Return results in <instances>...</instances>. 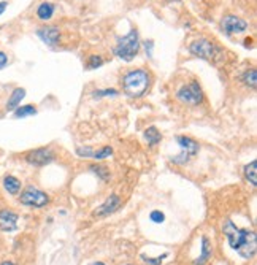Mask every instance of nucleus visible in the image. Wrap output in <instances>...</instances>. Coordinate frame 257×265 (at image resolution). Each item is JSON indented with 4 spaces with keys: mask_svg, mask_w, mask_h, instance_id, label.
<instances>
[{
    "mask_svg": "<svg viewBox=\"0 0 257 265\" xmlns=\"http://www.w3.org/2000/svg\"><path fill=\"white\" fill-rule=\"evenodd\" d=\"M176 141L179 144V148H181V154H178L176 157H171L173 164L183 165L199 152V143L189 138V136H176Z\"/></svg>",
    "mask_w": 257,
    "mask_h": 265,
    "instance_id": "4",
    "label": "nucleus"
},
{
    "mask_svg": "<svg viewBox=\"0 0 257 265\" xmlns=\"http://www.w3.org/2000/svg\"><path fill=\"white\" fill-rule=\"evenodd\" d=\"M37 35L45 41L46 45H49V46H54V45H57V41H59V37H61V32H59V29L57 27H41V29H38L37 30Z\"/></svg>",
    "mask_w": 257,
    "mask_h": 265,
    "instance_id": "12",
    "label": "nucleus"
},
{
    "mask_svg": "<svg viewBox=\"0 0 257 265\" xmlns=\"http://www.w3.org/2000/svg\"><path fill=\"white\" fill-rule=\"evenodd\" d=\"M3 186H5V189L10 192L11 195H16L19 191H21V181L18 178H14V176H11V175H8V176H5V179H3Z\"/></svg>",
    "mask_w": 257,
    "mask_h": 265,
    "instance_id": "15",
    "label": "nucleus"
},
{
    "mask_svg": "<svg viewBox=\"0 0 257 265\" xmlns=\"http://www.w3.org/2000/svg\"><path fill=\"white\" fill-rule=\"evenodd\" d=\"M33 115H37V108L33 105H24L14 110V118H27Z\"/></svg>",
    "mask_w": 257,
    "mask_h": 265,
    "instance_id": "19",
    "label": "nucleus"
},
{
    "mask_svg": "<svg viewBox=\"0 0 257 265\" xmlns=\"http://www.w3.org/2000/svg\"><path fill=\"white\" fill-rule=\"evenodd\" d=\"M211 258V242L207 237H202V256L194 261V265H205Z\"/></svg>",
    "mask_w": 257,
    "mask_h": 265,
    "instance_id": "14",
    "label": "nucleus"
},
{
    "mask_svg": "<svg viewBox=\"0 0 257 265\" xmlns=\"http://www.w3.org/2000/svg\"><path fill=\"white\" fill-rule=\"evenodd\" d=\"M6 6H8L6 2H0V14H3V11L6 10Z\"/></svg>",
    "mask_w": 257,
    "mask_h": 265,
    "instance_id": "27",
    "label": "nucleus"
},
{
    "mask_svg": "<svg viewBox=\"0 0 257 265\" xmlns=\"http://www.w3.org/2000/svg\"><path fill=\"white\" fill-rule=\"evenodd\" d=\"M18 215L11 210H0V230L11 232L18 227Z\"/></svg>",
    "mask_w": 257,
    "mask_h": 265,
    "instance_id": "10",
    "label": "nucleus"
},
{
    "mask_svg": "<svg viewBox=\"0 0 257 265\" xmlns=\"http://www.w3.org/2000/svg\"><path fill=\"white\" fill-rule=\"evenodd\" d=\"M124 92L130 97H141L149 88V75L138 68V70L128 72L123 78Z\"/></svg>",
    "mask_w": 257,
    "mask_h": 265,
    "instance_id": "2",
    "label": "nucleus"
},
{
    "mask_svg": "<svg viewBox=\"0 0 257 265\" xmlns=\"http://www.w3.org/2000/svg\"><path fill=\"white\" fill-rule=\"evenodd\" d=\"M189 51H191V54L200 57V59H205V61H213V59L218 56V48L214 46L211 41L205 40V38L194 41V43L189 46Z\"/></svg>",
    "mask_w": 257,
    "mask_h": 265,
    "instance_id": "6",
    "label": "nucleus"
},
{
    "mask_svg": "<svg viewBox=\"0 0 257 265\" xmlns=\"http://www.w3.org/2000/svg\"><path fill=\"white\" fill-rule=\"evenodd\" d=\"M243 83L246 86H251L253 89L257 86V72L256 70H250L243 75Z\"/></svg>",
    "mask_w": 257,
    "mask_h": 265,
    "instance_id": "20",
    "label": "nucleus"
},
{
    "mask_svg": "<svg viewBox=\"0 0 257 265\" xmlns=\"http://www.w3.org/2000/svg\"><path fill=\"white\" fill-rule=\"evenodd\" d=\"M119 205H121V199H119L118 195H111V197H108V199L105 200L104 205H100V207L96 210V213H94V216H97V218L108 216V215H111V213H115V211L119 208Z\"/></svg>",
    "mask_w": 257,
    "mask_h": 265,
    "instance_id": "11",
    "label": "nucleus"
},
{
    "mask_svg": "<svg viewBox=\"0 0 257 265\" xmlns=\"http://www.w3.org/2000/svg\"><path fill=\"white\" fill-rule=\"evenodd\" d=\"M144 138H146L148 144H151V146H156V144L162 140V135H160V132L156 129V127H148V129L144 131Z\"/></svg>",
    "mask_w": 257,
    "mask_h": 265,
    "instance_id": "17",
    "label": "nucleus"
},
{
    "mask_svg": "<svg viewBox=\"0 0 257 265\" xmlns=\"http://www.w3.org/2000/svg\"><path fill=\"white\" fill-rule=\"evenodd\" d=\"M0 265H16L14 262H10V261H5V262H2Z\"/></svg>",
    "mask_w": 257,
    "mask_h": 265,
    "instance_id": "28",
    "label": "nucleus"
},
{
    "mask_svg": "<svg viewBox=\"0 0 257 265\" xmlns=\"http://www.w3.org/2000/svg\"><path fill=\"white\" fill-rule=\"evenodd\" d=\"M178 99L189 105H199L203 100V91L199 86V83L192 81L191 84H187V86L178 91Z\"/></svg>",
    "mask_w": 257,
    "mask_h": 265,
    "instance_id": "7",
    "label": "nucleus"
},
{
    "mask_svg": "<svg viewBox=\"0 0 257 265\" xmlns=\"http://www.w3.org/2000/svg\"><path fill=\"white\" fill-rule=\"evenodd\" d=\"M25 160L35 167H43L54 160V152L49 148H38V149L27 152V154H25Z\"/></svg>",
    "mask_w": 257,
    "mask_h": 265,
    "instance_id": "8",
    "label": "nucleus"
},
{
    "mask_svg": "<svg viewBox=\"0 0 257 265\" xmlns=\"http://www.w3.org/2000/svg\"><path fill=\"white\" fill-rule=\"evenodd\" d=\"M245 176L253 186H257V160H253L245 167Z\"/></svg>",
    "mask_w": 257,
    "mask_h": 265,
    "instance_id": "18",
    "label": "nucleus"
},
{
    "mask_svg": "<svg viewBox=\"0 0 257 265\" xmlns=\"http://www.w3.org/2000/svg\"><path fill=\"white\" fill-rule=\"evenodd\" d=\"M167 258V254H162L160 258H156V259H151V258H146V256H141V259L146 262V264H149V265H160L162 264V261H164Z\"/></svg>",
    "mask_w": 257,
    "mask_h": 265,
    "instance_id": "22",
    "label": "nucleus"
},
{
    "mask_svg": "<svg viewBox=\"0 0 257 265\" xmlns=\"http://www.w3.org/2000/svg\"><path fill=\"white\" fill-rule=\"evenodd\" d=\"M222 29H224L229 35L242 33L248 29V22L242 18H237V16H226V18L222 19Z\"/></svg>",
    "mask_w": 257,
    "mask_h": 265,
    "instance_id": "9",
    "label": "nucleus"
},
{
    "mask_svg": "<svg viewBox=\"0 0 257 265\" xmlns=\"http://www.w3.org/2000/svg\"><path fill=\"white\" fill-rule=\"evenodd\" d=\"M19 202L22 205H25V207L41 208V207H45V205L49 202V197H48V194H45L43 191L37 189V187L29 186V187H25V189L22 191L21 197H19Z\"/></svg>",
    "mask_w": 257,
    "mask_h": 265,
    "instance_id": "5",
    "label": "nucleus"
},
{
    "mask_svg": "<svg viewBox=\"0 0 257 265\" xmlns=\"http://www.w3.org/2000/svg\"><path fill=\"white\" fill-rule=\"evenodd\" d=\"M91 265H105L104 262H94V264H91Z\"/></svg>",
    "mask_w": 257,
    "mask_h": 265,
    "instance_id": "29",
    "label": "nucleus"
},
{
    "mask_svg": "<svg viewBox=\"0 0 257 265\" xmlns=\"http://www.w3.org/2000/svg\"><path fill=\"white\" fill-rule=\"evenodd\" d=\"M54 14V5L53 3H41L38 8H37V16L41 19V21H48L51 19V16Z\"/></svg>",
    "mask_w": 257,
    "mask_h": 265,
    "instance_id": "16",
    "label": "nucleus"
},
{
    "mask_svg": "<svg viewBox=\"0 0 257 265\" xmlns=\"http://www.w3.org/2000/svg\"><path fill=\"white\" fill-rule=\"evenodd\" d=\"M222 232L227 237V242L232 250H235L242 258L253 259L257 248V238L254 232L246 229H238L232 221H226L222 226Z\"/></svg>",
    "mask_w": 257,
    "mask_h": 265,
    "instance_id": "1",
    "label": "nucleus"
},
{
    "mask_svg": "<svg viewBox=\"0 0 257 265\" xmlns=\"http://www.w3.org/2000/svg\"><path fill=\"white\" fill-rule=\"evenodd\" d=\"M24 97H25V89L16 88V89L11 92L10 100H8V104H6V111H14L16 108L21 105V102H22Z\"/></svg>",
    "mask_w": 257,
    "mask_h": 265,
    "instance_id": "13",
    "label": "nucleus"
},
{
    "mask_svg": "<svg viewBox=\"0 0 257 265\" xmlns=\"http://www.w3.org/2000/svg\"><path fill=\"white\" fill-rule=\"evenodd\" d=\"M149 218L152 222H156V224H160V222H164V219H165L164 213H160V211H152Z\"/></svg>",
    "mask_w": 257,
    "mask_h": 265,
    "instance_id": "24",
    "label": "nucleus"
},
{
    "mask_svg": "<svg viewBox=\"0 0 257 265\" xmlns=\"http://www.w3.org/2000/svg\"><path fill=\"white\" fill-rule=\"evenodd\" d=\"M140 49V38H138V32L136 30H130V33H127L126 37L119 38L118 46L115 48V54L118 57L124 59V61H132V59L136 56Z\"/></svg>",
    "mask_w": 257,
    "mask_h": 265,
    "instance_id": "3",
    "label": "nucleus"
},
{
    "mask_svg": "<svg viewBox=\"0 0 257 265\" xmlns=\"http://www.w3.org/2000/svg\"><path fill=\"white\" fill-rule=\"evenodd\" d=\"M102 65V59L99 57V56H91L89 57V68H97V67H100Z\"/></svg>",
    "mask_w": 257,
    "mask_h": 265,
    "instance_id": "25",
    "label": "nucleus"
},
{
    "mask_svg": "<svg viewBox=\"0 0 257 265\" xmlns=\"http://www.w3.org/2000/svg\"><path fill=\"white\" fill-rule=\"evenodd\" d=\"M107 96H118L116 89H105V91H96L94 97H107Z\"/></svg>",
    "mask_w": 257,
    "mask_h": 265,
    "instance_id": "23",
    "label": "nucleus"
},
{
    "mask_svg": "<svg viewBox=\"0 0 257 265\" xmlns=\"http://www.w3.org/2000/svg\"><path fill=\"white\" fill-rule=\"evenodd\" d=\"M111 154H113V148H111V146H104V148H100L99 151L92 152V159L102 160V159H105V157H108Z\"/></svg>",
    "mask_w": 257,
    "mask_h": 265,
    "instance_id": "21",
    "label": "nucleus"
},
{
    "mask_svg": "<svg viewBox=\"0 0 257 265\" xmlns=\"http://www.w3.org/2000/svg\"><path fill=\"white\" fill-rule=\"evenodd\" d=\"M6 64H8V57H6V54L3 53V51H0V70L5 68Z\"/></svg>",
    "mask_w": 257,
    "mask_h": 265,
    "instance_id": "26",
    "label": "nucleus"
}]
</instances>
